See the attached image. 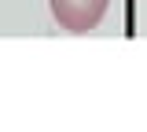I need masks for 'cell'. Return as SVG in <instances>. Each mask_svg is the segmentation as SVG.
I'll use <instances>...</instances> for the list:
<instances>
[{
	"label": "cell",
	"mask_w": 147,
	"mask_h": 132,
	"mask_svg": "<svg viewBox=\"0 0 147 132\" xmlns=\"http://www.w3.org/2000/svg\"><path fill=\"white\" fill-rule=\"evenodd\" d=\"M48 7L66 33H88L103 22L110 0H48Z\"/></svg>",
	"instance_id": "cell-1"
}]
</instances>
